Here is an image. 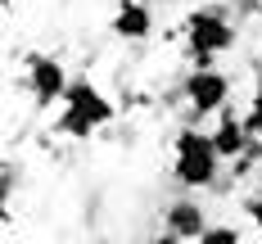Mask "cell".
<instances>
[{
    "label": "cell",
    "mask_w": 262,
    "mask_h": 244,
    "mask_svg": "<svg viewBox=\"0 0 262 244\" xmlns=\"http://www.w3.org/2000/svg\"><path fill=\"white\" fill-rule=\"evenodd\" d=\"M222 154L212 145V131H177V154H172V176L185 190H208L222 176Z\"/></svg>",
    "instance_id": "6da1fadb"
},
{
    "label": "cell",
    "mask_w": 262,
    "mask_h": 244,
    "mask_svg": "<svg viewBox=\"0 0 262 244\" xmlns=\"http://www.w3.org/2000/svg\"><path fill=\"white\" fill-rule=\"evenodd\" d=\"M235 23L222 14V9H194L185 18V50H190V63L194 68H208L217 54L235 50Z\"/></svg>",
    "instance_id": "7a4b0ae2"
},
{
    "label": "cell",
    "mask_w": 262,
    "mask_h": 244,
    "mask_svg": "<svg viewBox=\"0 0 262 244\" xmlns=\"http://www.w3.org/2000/svg\"><path fill=\"white\" fill-rule=\"evenodd\" d=\"M59 104H63V113H59V131H63V136H77V140L113 122V104H108V95L100 91V86H91V81H73L68 95H63Z\"/></svg>",
    "instance_id": "3957f363"
},
{
    "label": "cell",
    "mask_w": 262,
    "mask_h": 244,
    "mask_svg": "<svg viewBox=\"0 0 262 244\" xmlns=\"http://www.w3.org/2000/svg\"><path fill=\"white\" fill-rule=\"evenodd\" d=\"M181 95H185V104H190L194 118H208L217 108H226V100H231V77L217 73L212 63L208 68H194V73L181 81Z\"/></svg>",
    "instance_id": "277c9868"
},
{
    "label": "cell",
    "mask_w": 262,
    "mask_h": 244,
    "mask_svg": "<svg viewBox=\"0 0 262 244\" xmlns=\"http://www.w3.org/2000/svg\"><path fill=\"white\" fill-rule=\"evenodd\" d=\"M23 86L27 95L36 100V104H54V100H63L68 95V73H63V63L54 59V54H27V68H23Z\"/></svg>",
    "instance_id": "5b68a950"
},
{
    "label": "cell",
    "mask_w": 262,
    "mask_h": 244,
    "mask_svg": "<svg viewBox=\"0 0 262 244\" xmlns=\"http://www.w3.org/2000/svg\"><path fill=\"white\" fill-rule=\"evenodd\" d=\"M163 231H172V235H181V240L194 244L204 231H208V213H204V204H199V199H172L167 213H163Z\"/></svg>",
    "instance_id": "8992f818"
},
{
    "label": "cell",
    "mask_w": 262,
    "mask_h": 244,
    "mask_svg": "<svg viewBox=\"0 0 262 244\" xmlns=\"http://www.w3.org/2000/svg\"><path fill=\"white\" fill-rule=\"evenodd\" d=\"M154 32V9L145 5V0H122L118 9H113V36H122V41H145Z\"/></svg>",
    "instance_id": "52a82bcc"
},
{
    "label": "cell",
    "mask_w": 262,
    "mask_h": 244,
    "mask_svg": "<svg viewBox=\"0 0 262 244\" xmlns=\"http://www.w3.org/2000/svg\"><path fill=\"white\" fill-rule=\"evenodd\" d=\"M249 136H253V127H249V118H222L217 127H212V145H217V154L231 163V159H244L249 154Z\"/></svg>",
    "instance_id": "ba28073f"
},
{
    "label": "cell",
    "mask_w": 262,
    "mask_h": 244,
    "mask_svg": "<svg viewBox=\"0 0 262 244\" xmlns=\"http://www.w3.org/2000/svg\"><path fill=\"white\" fill-rule=\"evenodd\" d=\"M239 240H244V235H239L235 226H208L194 244H239Z\"/></svg>",
    "instance_id": "9c48e42d"
},
{
    "label": "cell",
    "mask_w": 262,
    "mask_h": 244,
    "mask_svg": "<svg viewBox=\"0 0 262 244\" xmlns=\"http://www.w3.org/2000/svg\"><path fill=\"white\" fill-rule=\"evenodd\" d=\"M249 127H253V136H262V81H258V95H253V108H249Z\"/></svg>",
    "instance_id": "30bf717a"
},
{
    "label": "cell",
    "mask_w": 262,
    "mask_h": 244,
    "mask_svg": "<svg viewBox=\"0 0 262 244\" xmlns=\"http://www.w3.org/2000/svg\"><path fill=\"white\" fill-rule=\"evenodd\" d=\"M244 208H249V221H253V226L262 231V194H253V199H249Z\"/></svg>",
    "instance_id": "8fae6325"
},
{
    "label": "cell",
    "mask_w": 262,
    "mask_h": 244,
    "mask_svg": "<svg viewBox=\"0 0 262 244\" xmlns=\"http://www.w3.org/2000/svg\"><path fill=\"white\" fill-rule=\"evenodd\" d=\"M149 244H190V240H181V235H172V231H163L158 240H149Z\"/></svg>",
    "instance_id": "7c38bea8"
},
{
    "label": "cell",
    "mask_w": 262,
    "mask_h": 244,
    "mask_svg": "<svg viewBox=\"0 0 262 244\" xmlns=\"http://www.w3.org/2000/svg\"><path fill=\"white\" fill-rule=\"evenodd\" d=\"M253 5H258V14H262V0H253Z\"/></svg>",
    "instance_id": "4fadbf2b"
},
{
    "label": "cell",
    "mask_w": 262,
    "mask_h": 244,
    "mask_svg": "<svg viewBox=\"0 0 262 244\" xmlns=\"http://www.w3.org/2000/svg\"><path fill=\"white\" fill-rule=\"evenodd\" d=\"M5 5H14V0H5Z\"/></svg>",
    "instance_id": "5bb4252c"
}]
</instances>
